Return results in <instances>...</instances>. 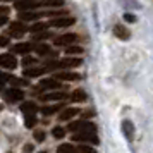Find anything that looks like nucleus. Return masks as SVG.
<instances>
[{"label":"nucleus","mask_w":153,"mask_h":153,"mask_svg":"<svg viewBox=\"0 0 153 153\" xmlns=\"http://www.w3.org/2000/svg\"><path fill=\"white\" fill-rule=\"evenodd\" d=\"M50 36V33H47V29L43 31V35H36V40H47Z\"/></svg>","instance_id":"72a5a7b5"},{"label":"nucleus","mask_w":153,"mask_h":153,"mask_svg":"<svg viewBox=\"0 0 153 153\" xmlns=\"http://www.w3.org/2000/svg\"><path fill=\"white\" fill-rule=\"evenodd\" d=\"M0 108H2V107H0Z\"/></svg>","instance_id":"a19ab883"},{"label":"nucleus","mask_w":153,"mask_h":153,"mask_svg":"<svg viewBox=\"0 0 153 153\" xmlns=\"http://www.w3.org/2000/svg\"><path fill=\"white\" fill-rule=\"evenodd\" d=\"M2 14H9V7L7 5H0V16Z\"/></svg>","instance_id":"e433bc0d"},{"label":"nucleus","mask_w":153,"mask_h":153,"mask_svg":"<svg viewBox=\"0 0 153 153\" xmlns=\"http://www.w3.org/2000/svg\"><path fill=\"white\" fill-rule=\"evenodd\" d=\"M36 7H40V2H35V0H19V2H16V9H19V10H33Z\"/></svg>","instance_id":"9d476101"},{"label":"nucleus","mask_w":153,"mask_h":153,"mask_svg":"<svg viewBox=\"0 0 153 153\" xmlns=\"http://www.w3.org/2000/svg\"><path fill=\"white\" fill-rule=\"evenodd\" d=\"M24 33H28V28H26L22 22H12V24H10V29H9V36L21 38Z\"/></svg>","instance_id":"1a4fd4ad"},{"label":"nucleus","mask_w":153,"mask_h":153,"mask_svg":"<svg viewBox=\"0 0 153 153\" xmlns=\"http://www.w3.org/2000/svg\"><path fill=\"white\" fill-rule=\"evenodd\" d=\"M45 5V7H62L64 0H42L40 2V7Z\"/></svg>","instance_id":"4be33fe9"},{"label":"nucleus","mask_w":153,"mask_h":153,"mask_svg":"<svg viewBox=\"0 0 153 153\" xmlns=\"http://www.w3.org/2000/svg\"><path fill=\"white\" fill-rule=\"evenodd\" d=\"M24 124H26V127H33V126L36 124L35 114H26V115H24Z\"/></svg>","instance_id":"bb28decb"},{"label":"nucleus","mask_w":153,"mask_h":153,"mask_svg":"<svg viewBox=\"0 0 153 153\" xmlns=\"http://www.w3.org/2000/svg\"><path fill=\"white\" fill-rule=\"evenodd\" d=\"M4 97H5L7 102L14 103V102H21L22 98H24V93L19 88H7V90L4 91Z\"/></svg>","instance_id":"39448f33"},{"label":"nucleus","mask_w":153,"mask_h":153,"mask_svg":"<svg viewBox=\"0 0 153 153\" xmlns=\"http://www.w3.org/2000/svg\"><path fill=\"white\" fill-rule=\"evenodd\" d=\"M21 110H22V114H36L38 112V105L35 102H22Z\"/></svg>","instance_id":"f3484780"},{"label":"nucleus","mask_w":153,"mask_h":153,"mask_svg":"<svg viewBox=\"0 0 153 153\" xmlns=\"http://www.w3.org/2000/svg\"><path fill=\"white\" fill-rule=\"evenodd\" d=\"M0 67L2 69H16L17 60L14 53H0Z\"/></svg>","instance_id":"20e7f679"},{"label":"nucleus","mask_w":153,"mask_h":153,"mask_svg":"<svg viewBox=\"0 0 153 153\" xmlns=\"http://www.w3.org/2000/svg\"><path fill=\"white\" fill-rule=\"evenodd\" d=\"M35 50H36L38 55H48L50 53V47L47 45V43H40L38 47H35Z\"/></svg>","instance_id":"b1692460"},{"label":"nucleus","mask_w":153,"mask_h":153,"mask_svg":"<svg viewBox=\"0 0 153 153\" xmlns=\"http://www.w3.org/2000/svg\"><path fill=\"white\" fill-rule=\"evenodd\" d=\"M72 150H74V146L72 145H60L59 146V148H57V152H72Z\"/></svg>","instance_id":"c85d7f7f"},{"label":"nucleus","mask_w":153,"mask_h":153,"mask_svg":"<svg viewBox=\"0 0 153 153\" xmlns=\"http://www.w3.org/2000/svg\"><path fill=\"white\" fill-rule=\"evenodd\" d=\"M77 114H79V110L72 107V108H65V110H62V114H60L59 117H60V120H71V119L74 117V115H77Z\"/></svg>","instance_id":"6ab92c4d"},{"label":"nucleus","mask_w":153,"mask_h":153,"mask_svg":"<svg viewBox=\"0 0 153 153\" xmlns=\"http://www.w3.org/2000/svg\"><path fill=\"white\" fill-rule=\"evenodd\" d=\"M38 88L40 90H57V88H60V81L57 77H47V79L40 81Z\"/></svg>","instance_id":"6e6552de"},{"label":"nucleus","mask_w":153,"mask_h":153,"mask_svg":"<svg viewBox=\"0 0 153 153\" xmlns=\"http://www.w3.org/2000/svg\"><path fill=\"white\" fill-rule=\"evenodd\" d=\"M52 134H53V138L62 139L64 136H65V129H64V127H60V126H55V127L52 129Z\"/></svg>","instance_id":"a878e982"},{"label":"nucleus","mask_w":153,"mask_h":153,"mask_svg":"<svg viewBox=\"0 0 153 153\" xmlns=\"http://www.w3.org/2000/svg\"><path fill=\"white\" fill-rule=\"evenodd\" d=\"M71 132H77V131H91L97 132V126L93 122H86V120H76V122H71L67 127Z\"/></svg>","instance_id":"7ed1b4c3"},{"label":"nucleus","mask_w":153,"mask_h":153,"mask_svg":"<svg viewBox=\"0 0 153 153\" xmlns=\"http://www.w3.org/2000/svg\"><path fill=\"white\" fill-rule=\"evenodd\" d=\"M4 24H7V14L0 16V26H4Z\"/></svg>","instance_id":"c9c22d12"},{"label":"nucleus","mask_w":153,"mask_h":153,"mask_svg":"<svg viewBox=\"0 0 153 153\" xmlns=\"http://www.w3.org/2000/svg\"><path fill=\"white\" fill-rule=\"evenodd\" d=\"M0 90H2V86H0Z\"/></svg>","instance_id":"58836bf2"},{"label":"nucleus","mask_w":153,"mask_h":153,"mask_svg":"<svg viewBox=\"0 0 153 153\" xmlns=\"http://www.w3.org/2000/svg\"><path fill=\"white\" fill-rule=\"evenodd\" d=\"M65 53H69V55L83 53V47H77V45H67V47H65Z\"/></svg>","instance_id":"393cba45"},{"label":"nucleus","mask_w":153,"mask_h":153,"mask_svg":"<svg viewBox=\"0 0 153 153\" xmlns=\"http://www.w3.org/2000/svg\"><path fill=\"white\" fill-rule=\"evenodd\" d=\"M22 21H35V19H40L42 14H35V12H31V10H21V14H19Z\"/></svg>","instance_id":"412c9836"},{"label":"nucleus","mask_w":153,"mask_h":153,"mask_svg":"<svg viewBox=\"0 0 153 153\" xmlns=\"http://www.w3.org/2000/svg\"><path fill=\"white\" fill-rule=\"evenodd\" d=\"M77 152H86V153H93L95 150L93 148H90V146H84V145H81V146H77Z\"/></svg>","instance_id":"2f4dec72"},{"label":"nucleus","mask_w":153,"mask_h":153,"mask_svg":"<svg viewBox=\"0 0 153 153\" xmlns=\"http://www.w3.org/2000/svg\"><path fill=\"white\" fill-rule=\"evenodd\" d=\"M24 152H33V145H26L24 146Z\"/></svg>","instance_id":"4c0bfd02"},{"label":"nucleus","mask_w":153,"mask_h":153,"mask_svg":"<svg viewBox=\"0 0 153 153\" xmlns=\"http://www.w3.org/2000/svg\"><path fill=\"white\" fill-rule=\"evenodd\" d=\"M74 143H91V145H98V136L91 131H77L72 136Z\"/></svg>","instance_id":"f03ea898"},{"label":"nucleus","mask_w":153,"mask_h":153,"mask_svg":"<svg viewBox=\"0 0 153 153\" xmlns=\"http://www.w3.org/2000/svg\"><path fill=\"white\" fill-rule=\"evenodd\" d=\"M45 131H42V129H36L35 132H33V138H35V141H38V143H43L45 141Z\"/></svg>","instance_id":"cd10ccee"},{"label":"nucleus","mask_w":153,"mask_h":153,"mask_svg":"<svg viewBox=\"0 0 153 153\" xmlns=\"http://www.w3.org/2000/svg\"><path fill=\"white\" fill-rule=\"evenodd\" d=\"M114 33H115V36H117L119 40H129L131 38V31L126 26H122V24H115L114 26Z\"/></svg>","instance_id":"9b49d317"},{"label":"nucleus","mask_w":153,"mask_h":153,"mask_svg":"<svg viewBox=\"0 0 153 153\" xmlns=\"http://www.w3.org/2000/svg\"><path fill=\"white\" fill-rule=\"evenodd\" d=\"M47 28H48V24H45V22H35V24L29 28V31H31V33H43Z\"/></svg>","instance_id":"5701e85b"},{"label":"nucleus","mask_w":153,"mask_h":153,"mask_svg":"<svg viewBox=\"0 0 153 153\" xmlns=\"http://www.w3.org/2000/svg\"><path fill=\"white\" fill-rule=\"evenodd\" d=\"M122 132H124V136L127 138V141H132L134 139V126H132L131 120H122Z\"/></svg>","instance_id":"f8f14e48"},{"label":"nucleus","mask_w":153,"mask_h":153,"mask_svg":"<svg viewBox=\"0 0 153 153\" xmlns=\"http://www.w3.org/2000/svg\"><path fill=\"white\" fill-rule=\"evenodd\" d=\"M77 36L74 35V33H64V35L57 36L55 40H53V45L55 47H67V45H71L72 42H76Z\"/></svg>","instance_id":"0eeeda50"},{"label":"nucleus","mask_w":153,"mask_h":153,"mask_svg":"<svg viewBox=\"0 0 153 153\" xmlns=\"http://www.w3.org/2000/svg\"><path fill=\"white\" fill-rule=\"evenodd\" d=\"M55 77L59 81H79L81 79V76L77 72H59Z\"/></svg>","instance_id":"2eb2a0df"},{"label":"nucleus","mask_w":153,"mask_h":153,"mask_svg":"<svg viewBox=\"0 0 153 153\" xmlns=\"http://www.w3.org/2000/svg\"><path fill=\"white\" fill-rule=\"evenodd\" d=\"M60 108H62V105H60V103L47 105V107H43V108H42V114H43V115H53V114H57Z\"/></svg>","instance_id":"aec40b11"},{"label":"nucleus","mask_w":153,"mask_h":153,"mask_svg":"<svg viewBox=\"0 0 153 153\" xmlns=\"http://www.w3.org/2000/svg\"><path fill=\"white\" fill-rule=\"evenodd\" d=\"M35 62H36V59H35V57H24V60H22L24 67H28V65H33Z\"/></svg>","instance_id":"c756f323"},{"label":"nucleus","mask_w":153,"mask_h":153,"mask_svg":"<svg viewBox=\"0 0 153 153\" xmlns=\"http://www.w3.org/2000/svg\"><path fill=\"white\" fill-rule=\"evenodd\" d=\"M45 71H47L45 67H26V71L22 74L26 77H38V76H42Z\"/></svg>","instance_id":"dca6fc26"},{"label":"nucleus","mask_w":153,"mask_h":153,"mask_svg":"<svg viewBox=\"0 0 153 153\" xmlns=\"http://www.w3.org/2000/svg\"><path fill=\"white\" fill-rule=\"evenodd\" d=\"M33 48H35V47L29 45V43H17L16 47H12V52H14V53H21V55H26V53H29Z\"/></svg>","instance_id":"4468645a"},{"label":"nucleus","mask_w":153,"mask_h":153,"mask_svg":"<svg viewBox=\"0 0 153 153\" xmlns=\"http://www.w3.org/2000/svg\"><path fill=\"white\" fill-rule=\"evenodd\" d=\"M5 81H10V76L4 74V72H0V86H4V83H5Z\"/></svg>","instance_id":"473e14b6"},{"label":"nucleus","mask_w":153,"mask_h":153,"mask_svg":"<svg viewBox=\"0 0 153 153\" xmlns=\"http://www.w3.org/2000/svg\"><path fill=\"white\" fill-rule=\"evenodd\" d=\"M9 40H10V36L0 35V47H7V45H9Z\"/></svg>","instance_id":"7c9ffc66"},{"label":"nucleus","mask_w":153,"mask_h":153,"mask_svg":"<svg viewBox=\"0 0 153 153\" xmlns=\"http://www.w3.org/2000/svg\"><path fill=\"white\" fill-rule=\"evenodd\" d=\"M72 24H74V19L69 16H60V17L57 16L55 19H52L48 22V26H53V28H69Z\"/></svg>","instance_id":"423d86ee"},{"label":"nucleus","mask_w":153,"mask_h":153,"mask_svg":"<svg viewBox=\"0 0 153 153\" xmlns=\"http://www.w3.org/2000/svg\"><path fill=\"white\" fill-rule=\"evenodd\" d=\"M5 2H7V0H5Z\"/></svg>","instance_id":"ea45409f"},{"label":"nucleus","mask_w":153,"mask_h":153,"mask_svg":"<svg viewBox=\"0 0 153 153\" xmlns=\"http://www.w3.org/2000/svg\"><path fill=\"white\" fill-rule=\"evenodd\" d=\"M86 93H84L83 90H74L72 93H71V100L72 102H76V103H83V102H86Z\"/></svg>","instance_id":"a211bd4d"},{"label":"nucleus","mask_w":153,"mask_h":153,"mask_svg":"<svg viewBox=\"0 0 153 153\" xmlns=\"http://www.w3.org/2000/svg\"><path fill=\"white\" fill-rule=\"evenodd\" d=\"M77 65H81V59H77V57H67V59H62L60 62H48L45 69H57V67L71 69V67H77Z\"/></svg>","instance_id":"f257e3e1"},{"label":"nucleus","mask_w":153,"mask_h":153,"mask_svg":"<svg viewBox=\"0 0 153 153\" xmlns=\"http://www.w3.org/2000/svg\"><path fill=\"white\" fill-rule=\"evenodd\" d=\"M65 98H67V95H65L64 91H53V93H50V95H45V97H43V102H62Z\"/></svg>","instance_id":"ddd939ff"},{"label":"nucleus","mask_w":153,"mask_h":153,"mask_svg":"<svg viewBox=\"0 0 153 153\" xmlns=\"http://www.w3.org/2000/svg\"><path fill=\"white\" fill-rule=\"evenodd\" d=\"M124 19H126L127 22H134V21H136V17H134L132 14H126V16H124Z\"/></svg>","instance_id":"f704fd0d"}]
</instances>
